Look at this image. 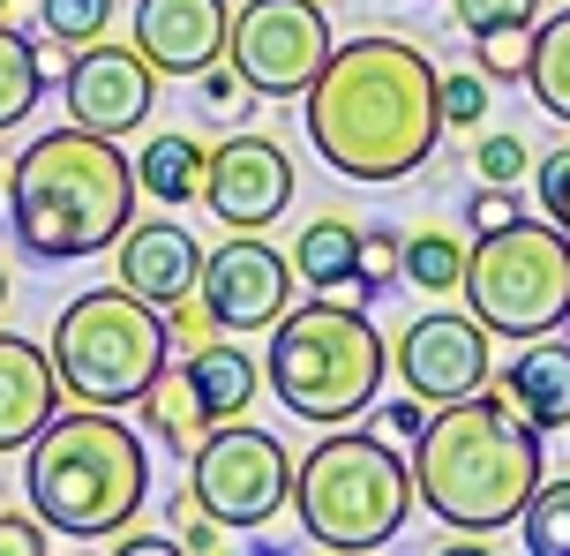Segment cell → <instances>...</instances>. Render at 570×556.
<instances>
[{"label": "cell", "mask_w": 570, "mask_h": 556, "mask_svg": "<svg viewBox=\"0 0 570 556\" xmlns=\"http://www.w3.org/2000/svg\"><path fill=\"white\" fill-rule=\"evenodd\" d=\"M114 279L128 293H142L150 309H173L180 293H196L203 248L180 218H128V234L114 241Z\"/></svg>", "instance_id": "obj_16"}, {"label": "cell", "mask_w": 570, "mask_h": 556, "mask_svg": "<svg viewBox=\"0 0 570 556\" xmlns=\"http://www.w3.org/2000/svg\"><path fill=\"white\" fill-rule=\"evenodd\" d=\"M331 46L338 38L315 0H248V8H233L226 60L256 98H301L315 84V68L331 60Z\"/></svg>", "instance_id": "obj_10"}, {"label": "cell", "mask_w": 570, "mask_h": 556, "mask_svg": "<svg viewBox=\"0 0 570 556\" xmlns=\"http://www.w3.org/2000/svg\"><path fill=\"white\" fill-rule=\"evenodd\" d=\"M293 204V158L271 136H226L203 150V211L226 218L233 234H263Z\"/></svg>", "instance_id": "obj_14"}, {"label": "cell", "mask_w": 570, "mask_h": 556, "mask_svg": "<svg viewBox=\"0 0 570 556\" xmlns=\"http://www.w3.org/2000/svg\"><path fill=\"white\" fill-rule=\"evenodd\" d=\"M473 68H481L488 84H525V68H533V23H495L473 38Z\"/></svg>", "instance_id": "obj_27"}, {"label": "cell", "mask_w": 570, "mask_h": 556, "mask_svg": "<svg viewBox=\"0 0 570 556\" xmlns=\"http://www.w3.org/2000/svg\"><path fill=\"white\" fill-rule=\"evenodd\" d=\"M525 84L541 98V114H556L570 128V8L533 23V68H525Z\"/></svg>", "instance_id": "obj_25"}, {"label": "cell", "mask_w": 570, "mask_h": 556, "mask_svg": "<svg viewBox=\"0 0 570 556\" xmlns=\"http://www.w3.org/2000/svg\"><path fill=\"white\" fill-rule=\"evenodd\" d=\"M136 218V158L98 128H46L8 166V226L30 264L106 256Z\"/></svg>", "instance_id": "obj_2"}, {"label": "cell", "mask_w": 570, "mask_h": 556, "mask_svg": "<svg viewBox=\"0 0 570 556\" xmlns=\"http://www.w3.org/2000/svg\"><path fill=\"white\" fill-rule=\"evenodd\" d=\"M0 196H8V158H0Z\"/></svg>", "instance_id": "obj_40"}, {"label": "cell", "mask_w": 570, "mask_h": 556, "mask_svg": "<svg viewBox=\"0 0 570 556\" xmlns=\"http://www.w3.org/2000/svg\"><path fill=\"white\" fill-rule=\"evenodd\" d=\"M511 218H525L518 188H495V181H481V188H473V204H465V226H473V234H495V226H511Z\"/></svg>", "instance_id": "obj_35"}, {"label": "cell", "mask_w": 570, "mask_h": 556, "mask_svg": "<svg viewBox=\"0 0 570 556\" xmlns=\"http://www.w3.org/2000/svg\"><path fill=\"white\" fill-rule=\"evenodd\" d=\"M188 489L226 534H248L293 504V451L256 421H218L188 451Z\"/></svg>", "instance_id": "obj_9"}, {"label": "cell", "mask_w": 570, "mask_h": 556, "mask_svg": "<svg viewBox=\"0 0 570 556\" xmlns=\"http://www.w3.org/2000/svg\"><path fill=\"white\" fill-rule=\"evenodd\" d=\"M413 489L458 534L518 527L525 497L541 489V429L511 407L503 383H481L473 399L428 413L413 437Z\"/></svg>", "instance_id": "obj_3"}, {"label": "cell", "mask_w": 570, "mask_h": 556, "mask_svg": "<svg viewBox=\"0 0 570 556\" xmlns=\"http://www.w3.org/2000/svg\"><path fill=\"white\" fill-rule=\"evenodd\" d=\"M8 8H16V0H0V16H8Z\"/></svg>", "instance_id": "obj_41"}, {"label": "cell", "mask_w": 570, "mask_h": 556, "mask_svg": "<svg viewBox=\"0 0 570 556\" xmlns=\"http://www.w3.org/2000/svg\"><path fill=\"white\" fill-rule=\"evenodd\" d=\"M518 527H525V549L533 556H570V474L563 481H548L525 497V511H518Z\"/></svg>", "instance_id": "obj_26"}, {"label": "cell", "mask_w": 570, "mask_h": 556, "mask_svg": "<svg viewBox=\"0 0 570 556\" xmlns=\"http://www.w3.org/2000/svg\"><path fill=\"white\" fill-rule=\"evenodd\" d=\"M465 309L488 339H548L570 323V234L556 218H511L473 234L465 256Z\"/></svg>", "instance_id": "obj_8"}, {"label": "cell", "mask_w": 570, "mask_h": 556, "mask_svg": "<svg viewBox=\"0 0 570 556\" xmlns=\"http://www.w3.org/2000/svg\"><path fill=\"white\" fill-rule=\"evenodd\" d=\"M503 391H511V407L533 421V429H570V339H533V347L518 353L511 369H503Z\"/></svg>", "instance_id": "obj_18"}, {"label": "cell", "mask_w": 570, "mask_h": 556, "mask_svg": "<svg viewBox=\"0 0 570 556\" xmlns=\"http://www.w3.org/2000/svg\"><path fill=\"white\" fill-rule=\"evenodd\" d=\"M30 511L46 519V534L68 542H114L150 497V451L120 421V407H76L53 413L23 459Z\"/></svg>", "instance_id": "obj_4"}, {"label": "cell", "mask_w": 570, "mask_h": 556, "mask_svg": "<svg viewBox=\"0 0 570 556\" xmlns=\"http://www.w3.org/2000/svg\"><path fill=\"white\" fill-rule=\"evenodd\" d=\"M263 377H271L285 413H301L315 429H338V421L375 407V391L391 377V347H383V331L368 323L361 301L315 293V301H301L271 323Z\"/></svg>", "instance_id": "obj_5"}, {"label": "cell", "mask_w": 570, "mask_h": 556, "mask_svg": "<svg viewBox=\"0 0 570 556\" xmlns=\"http://www.w3.org/2000/svg\"><path fill=\"white\" fill-rule=\"evenodd\" d=\"M226 0H136V46L150 53L158 76H203L210 60H226Z\"/></svg>", "instance_id": "obj_15"}, {"label": "cell", "mask_w": 570, "mask_h": 556, "mask_svg": "<svg viewBox=\"0 0 570 556\" xmlns=\"http://www.w3.org/2000/svg\"><path fill=\"white\" fill-rule=\"evenodd\" d=\"M0 309H8V271H0Z\"/></svg>", "instance_id": "obj_39"}, {"label": "cell", "mask_w": 570, "mask_h": 556, "mask_svg": "<svg viewBox=\"0 0 570 556\" xmlns=\"http://www.w3.org/2000/svg\"><path fill=\"white\" fill-rule=\"evenodd\" d=\"M533 196H541V218H556V226L570 234V144H556V150L533 158Z\"/></svg>", "instance_id": "obj_30"}, {"label": "cell", "mask_w": 570, "mask_h": 556, "mask_svg": "<svg viewBox=\"0 0 570 556\" xmlns=\"http://www.w3.org/2000/svg\"><path fill=\"white\" fill-rule=\"evenodd\" d=\"M488 76L481 68H473V76H465V68H458V76H443V128H481L488 120Z\"/></svg>", "instance_id": "obj_32"}, {"label": "cell", "mask_w": 570, "mask_h": 556, "mask_svg": "<svg viewBox=\"0 0 570 556\" xmlns=\"http://www.w3.org/2000/svg\"><path fill=\"white\" fill-rule=\"evenodd\" d=\"M525 166H533L525 136H481V150H473V174L495 181V188H518V181H525Z\"/></svg>", "instance_id": "obj_31"}, {"label": "cell", "mask_w": 570, "mask_h": 556, "mask_svg": "<svg viewBox=\"0 0 570 556\" xmlns=\"http://www.w3.org/2000/svg\"><path fill=\"white\" fill-rule=\"evenodd\" d=\"M166 331L180 339V347H203V339H218V323H210V309H203V293H180L166 309Z\"/></svg>", "instance_id": "obj_36"}, {"label": "cell", "mask_w": 570, "mask_h": 556, "mask_svg": "<svg viewBox=\"0 0 570 556\" xmlns=\"http://www.w3.org/2000/svg\"><path fill=\"white\" fill-rule=\"evenodd\" d=\"M421 504L413 489V459L391 451V437H368V429H331V437L293 459V519L315 549H383L405 534V511Z\"/></svg>", "instance_id": "obj_6"}, {"label": "cell", "mask_w": 570, "mask_h": 556, "mask_svg": "<svg viewBox=\"0 0 570 556\" xmlns=\"http://www.w3.org/2000/svg\"><path fill=\"white\" fill-rule=\"evenodd\" d=\"M315 158L345 181H405L435 158L443 136V68L413 38H345L301 90Z\"/></svg>", "instance_id": "obj_1"}, {"label": "cell", "mask_w": 570, "mask_h": 556, "mask_svg": "<svg viewBox=\"0 0 570 556\" xmlns=\"http://www.w3.org/2000/svg\"><path fill=\"white\" fill-rule=\"evenodd\" d=\"M188 383H196V399L210 407V421H240V413L256 407L263 391V369L248 347H233V331H218V339H203V347H188Z\"/></svg>", "instance_id": "obj_19"}, {"label": "cell", "mask_w": 570, "mask_h": 556, "mask_svg": "<svg viewBox=\"0 0 570 556\" xmlns=\"http://www.w3.org/2000/svg\"><path fill=\"white\" fill-rule=\"evenodd\" d=\"M60 98H68V120L76 128H98V136H136L150 106H158V68L136 38H90L76 46L68 76H60Z\"/></svg>", "instance_id": "obj_12"}, {"label": "cell", "mask_w": 570, "mask_h": 556, "mask_svg": "<svg viewBox=\"0 0 570 556\" xmlns=\"http://www.w3.org/2000/svg\"><path fill=\"white\" fill-rule=\"evenodd\" d=\"M293 286H301L293 256H278V248H271V241H256V234L218 241V248L203 256V279H196L210 323H218V331H233V339L271 331V323L293 309Z\"/></svg>", "instance_id": "obj_13"}, {"label": "cell", "mask_w": 570, "mask_h": 556, "mask_svg": "<svg viewBox=\"0 0 570 556\" xmlns=\"http://www.w3.org/2000/svg\"><path fill=\"white\" fill-rule=\"evenodd\" d=\"M293 271L315 293H361V226L345 211H323L293 234Z\"/></svg>", "instance_id": "obj_20"}, {"label": "cell", "mask_w": 570, "mask_h": 556, "mask_svg": "<svg viewBox=\"0 0 570 556\" xmlns=\"http://www.w3.org/2000/svg\"><path fill=\"white\" fill-rule=\"evenodd\" d=\"M451 16L465 38H481L495 23H541V0H451Z\"/></svg>", "instance_id": "obj_33"}, {"label": "cell", "mask_w": 570, "mask_h": 556, "mask_svg": "<svg viewBox=\"0 0 570 556\" xmlns=\"http://www.w3.org/2000/svg\"><path fill=\"white\" fill-rule=\"evenodd\" d=\"M203 150L196 136H180V128H166V136H150V144L136 150V196H150V204H203Z\"/></svg>", "instance_id": "obj_21"}, {"label": "cell", "mask_w": 570, "mask_h": 556, "mask_svg": "<svg viewBox=\"0 0 570 556\" xmlns=\"http://www.w3.org/2000/svg\"><path fill=\"white\" fill-rule=\"evenodd\" d=\"M53 369L68 399L83 407H136L150 383L166 377V309H150L128 286H90L53 316Z\"/></svg>", "instance_id": "obj_7"}, {"label": "cell", "mask_w": 570, "mask_h": 556, "mask_svg": "<svg viewBox=\"0 0 570 556\" xmlns=\"http://www.w3.org/2000/svg\"><path fill=\"white\" fill-rule=\"evenodd\" d=\"M0 556H46V519H38V511H30V519L0 511Z\"/></svg>", "instance_id": "obj_37"}, {"label": "cell", "mask_w": 570, "mask_h": 556, "mask_svg": "<svg viewBox=\"0 0 570 556\" xmlns=\"http://www.w3.org/2000/svg\"><path fill=\"white\" fill-rule=\"evenodd\" d=\"M428 429V413H421V399H413V391H405V399H391V407H383V437H421Z\"/></svg>", "instance_id": "obj_38"}, {"label": "cell", "mask_w": 570, "mask_h": 556, "mask_svg": "<svg viewBox=\"0 0 570 556\" xmlns=\"http://www.w3.org/2000/svg\"><path fill=\"white\" fill-rule=\"evenodd\" d=\"M38 90H46V60H38V38L16 30L0 16V128H23L30 106H38Z\"/></svg>", "instance_id": "obj_23"}, {"label": "cell", "mask_w": 570, "mask_h": 556, "mask_svg": "<svg viewBox=\"0 0 570 556\" xmlns=\"http://www.w3.org/2000/svg\"><path fill=\"white\" fill-rule=\"evenodd\" d=\"M136 413H142V429L166 443V451H196V443L218 429V421H210V407L196 399V383H188V369H180V361H166V377L136 399Z\"/></svg>", "instance_id": "obj_22"}, {"label": "cell", "mask_w": 570, "mask_h": 556, "mask_svg": "<svg viewBox=\"0 0 570 556\" xmlns=\"http://www.w3.org/2000/svg\"><path fill=\"white\" fill-rule=\"evenodd\" d=\"M68 399V383L53 369V347H38L23 331H0V459L30 451V437L46 429Z\"/></svg>", "instance_id": "obj_17"}, {"label": "cell", "mask_w": 570, "mask_h": 556, "mask_svg": "<svg viewBox=\"0 0 570 556\" xmlns=\"http://www.w3.org/2000/svg\"><path fill=\"white\" fill-rule=\"evenodd\" d=\"M38 23H46V46L76 53V46H90V38H106L114 0H38Z\"/></svg>", "instance_id": "obj_28"}, {"label": "cell", "mask_w": 570, "mask_h": 556, "mask_svg": "<svg viewBox=\"0 0 570 556\" xmlns=\"http://www.w3.org/2000/svg\"><path fill=\"white\" fill-rule=\"evenodd\" d=\"M465 241L451 234V226H421V234H405V264L399 279L405 286H421V293H458L465 286Z\"/></svg>", "instance_id": "obj_24"}, {"label": "cell", "mask_w": 570, "mask_h": 556, "mask_svg": "<svg viewBox=\"0 0 570 556\" xmlns=\"http://www.w3.org/2000/svg\"><path fill=\"white\" fill-rule=\"evenodd\" d=\"M391 369L405 377V391L421 407H451V399H473L481 383H495V361H488V323L473 309H428L399 331L391 347Z\"/></svg>", "instance_id": "obj_11"}, {"label": "cell", "mask_w": 570, "mask_h": 556, "mask_svg": "<svg viewBox=\"0 0 570 556\" xmlns=\"http://www.w3.org/2000/svg\"><path fill=\"white\" fill-rule=\"evenodd\" d=\"M196 98L210 106V114H248V106H256V90L240 84V68H233V60H226V68H218V60L203 68V76H196Z\"/></svg>", "instance_id": "obj_34"}, {"label": "cell", "mask_w": 570, "mask_h": 556, "mask_svg": "<svg viewBox=\"0 0 570 556\" xmlns=\"http://www.w3.org/2000/svg\"><path fill=\"white\" fill-rule=\"evenodd\" d=\"M399 264H405V234L399 226H361V293L399 286Z\"/></svg>", "instance_id": "obj_29"}]
</instances>
